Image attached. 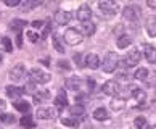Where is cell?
<instances>
[{"label": "cell", "mask_w": 156, "mask_h": 129, "mask_svg": "<svg viewBox=\"0 0 156 129\" xmlns=\"http://www.w3.org/2000/svg\"><path fill=\"white\" fill-rule=\"evenodd\" d=\"M76 16H77V20H79V21L87 23V21H90V16H92V8L89 7L87 3H82V5L79 7V10H77Z\"/></svg>", "instance_id": "9"}, {"label": "cell", "mask_w": 156, "mask_h": 129, "mask_svg": "<svg viewBox=\"0 0 156 129\" xmlns=\"http://www.w3.org/2000/svg\"><path fill=\"white\" fill-rule=\"evenodd\" d=\"M80 28H82V31H80V34H82V36H84V34H85V36H92V34L95 32V24H94L92 21L82 23V26H80Z\"/></svg>", "instance_id": "19"}, {"label": "cell", "mask_w": 156, "mask_h": 129, "mask_svg": "<svg viewBox=\"0 0 156 129\" xmlns=\"http://www.w3.org/2000/svg\"><path fill=\"white\" fill-rule=\"evenodd\" d=\"M16 45L23 47V36H21V32H18V36H16Z\"/></svg>", "instance_id": "41"}, {"label": "cell", "mask_w": 156, "mask_h": 129, "mask_svg": "<svg viewBox=\"0 0 156 129\" xmlns=\"http://www.w3.org/2000/svg\"><path fill=\"white\" fill-rule=\"evenodd\" d=\"M145 28H147V32L150 37H156V16H148Z\"/></svg>", "instance_id": "15"}, {"label": "cell", "mask_w": 156, "mask_h": 129, "mask_svg": "<svg viewBox=\"0 0 156 129\" xmlns=\"http://www.w3.org/2000/svg\"><path fill=\"white\" fill-rule=\"evenodd\" d=\"M101 68L105 73H114L118 68V57L114 53H111V52H108L101 61Z\"/></svg>", "instance_id": "3"}, {"label": "cell", "mask_w": 156, "mask_h": 129, "mask_svg": "<svg viewBox=\"0 0 156 129\" xmlns=\"http://www.w3.org/2000/svg\"><path fill=\"white\" fill-rule=\"evenodd\" d=\"M3 60V53H2V50H0V61Z\"/></svg>", "instance_id": "47"}, {"label": "cell", "mask_w": 156, "mask_h": 129, "mask_svg": "<svg viewBox=\"0 0 156 129\" xmlns=\"http://www.w3.org/2000/svg\"><path fill=\"white\" fill-rule=\"evenodd\" d=\"M118 79H121V81H127V74H126V73H119V74H118Z\"/></svg>", "instance_id": "43"}, {"label": "cell", "mask_w": 156, "mask_h": 129, "mask_svg": "<svg viewBox=\"0 0 156 129\" xmlns=\"http://www.w3.org/2000/svg\"><path fill=\"white\" fill-rule=\"evenodd\" d=\"M5 107H7V103H5V100H2V98H0V111L5 110Z\"/></svg>", "instance_id": "46"}, {"label": "cell", "mask_w": 156, "mask_h": 129, "mask_svg": "<svg viewBox=\"0 0 156 129\" xmlns=\"http://www.w3.org/2000/svg\"><path fill=\"white\" fill-rule=\"evenodd\" d=\"M114 32H116V34H121V32H122V24H118L116 29H114Z\"/></svg>", "instance_id": "45"}, {"label": "cell", "mask_w": 156, "mask_h": 129, "mask_svg": "<svg viewBox=\"0 0 156 129\" xmlns=\"http://www.w3.org/2000/svg\"><path fill=\"white\" fill-rule=\"evenodd\" d=\"M26 37L29 39V42H37V40L40 39V34L37 31H26Z\"/></svg>", "instance_id": "32"}, {"label": "cell", "mask_w": 156, "mask_h": 129, "mask_svg": "<svg viewBox=\"0 0 156 129\" xmlns=\"http://www.w3.org/2000/svg\"><path fill=\"white\" fill-rule=\"evenodd\" d=\"M134 126H135V129H148L147 118H143V116H138V118H135V120H134Z\"/></svg>", "instance_id": "27"}, {"label": "cell", "mask_w": 156, "mask_h": 129, "mask_svg": "<svg viewBox=\"0 0 156 129\" xmlns=\"http://www.w3.org/2000/svg\"><path fill=\"white\" fill-rule=\"evenodd\" d=\"M65 84L69 90H79L80 87H82V79H80L79 76H71V78L66 79Z\"/></svg>", "instance_id": "12"}, {"label": "cell", "mask_w": 156, "mask_h": 129, "mask_svg": "<svg viewBox=\"0 0 156 129\" xmlns=\"http://www.w3.org/2000/svg\"><path fill=\"white\" fill-rule=\"evenodd\" d=\"M2 45H3V49L7 50V52L13 50V44H11V40L8 37H2Z\"/></svg>", "instance_id": "34"}, {"label": "cell", "mask_w": 156, "mask_h": 129, "mask_svg": "<svg viewBox=\"0 0 156 129\" xmlns=\"http://www.w3.org/2000/svg\"><path fill=\"white\" fill-rule=\"evenodd\" d=\"M53 47H55V50L58 52V53H65V45H63V40L60 39V36H53Z\"/></svg>", "instance_id": "25"}, {"label": "cell", "mask_w": 156, "mask_h": 129, "mask_svg": "<svg viewBox=\"0 0 156 129\" xmlns=\"http://www.w3.org/2000/svg\"><path fill=\"white\" fill-rule=\"evenodd\" d=\"M36 116L39 120H53L56 118V110L53 107H42L36 111Z\"/></svg>", "instance_id": "7"}, {"label": "cell", "mask_w": 156, "mask_h": 129, "mask_svg": "<svg viewBox=\"0 0 156 129\" xmlns=\"http://www.w3.org/2000/svg\"><path fill=\"white\" fill-rule=\"evenodd\" d=\"M82 39H84V36L80 34V31H77V29H66V32H65L66 44H69V45H77V44L82 42Z\"/></svg>", "instance_id": "4"}, {"label": "cell", "mask_w": 156, "mask_h": 129, "mask_svg": "<svg viewBox=\"0 0 156 129\" xmlns=\"http://www.w3.org/2000/svg\"><path fill=\"white\" fill-rule=\"evenodd\" d=\"M26 76V68L24 64H16L10 69V79L15 81V83H18V81H23Z\"/></svg>", "instance_id": "6"}, {"label": "cell", "mask_w": 156, "mask_h": 129, "mask_svg": "<svg viewBox=\"0 0 156 129\" xmlns=\"http://www.w3.org/2000/svg\"><path fill=\"white\" fill-rule=\"evenodd\" d=\"M124 103H126V100H122L121 97H114L109 105H111V108H113L114 111H118V110H122V108H124Z\"/></svg>", "instance_id": "24"}, {"label": "cell", "mask_w": 156, "mask_h": 129, "mask_svg": "<svg viewBox=\"0 0 156 129\" xmlns=\"http://www.w3.org/2000/svg\"><path fill=\"white\" fill-rule=\"evenodd\" d=\"M40 5V2H37V0H27V2H24V3H21L20 7H21V10L24 11H31V10H34L36 7H39Z\"/></svg>", "instance_id": "22"}, {"label": "cell", "mask_w": 156, "mask_h": 129, "mask_svg": "<svg viewBox=\"0 0 156 129\" xmlns=\"http://www.w3.org/2000/svg\"><path fill=\"white\" fill-rule=\"evenodd\" d=\"M147 5H148L150 8H156V0H148Z\"/></svg>", "instance_id": "42"}, {"label": "cell", "mask_w": 156, "mask_h": 129, "mask_svg": "<svg viewBox=\"0 0 156 129\" xmlns=\"http://www.w3.org/2000/svg\"><path fill=\"white\" fill-rule=\"evenodd\" d=\"M135 79H140V81H145L148 78V69L147 68H138L137 71H135Z\"/></svg>", "instance_id": "29"}, {"label": "cell", "mask_w": 156, "mask_h": 129, "mask_svg": "<svg viewBox=\"0 0 156 129\" xmlns=\"http://www.w3.org/2000/svg\"><path fill=\"white\" fill-rule=\"evenodd\" d=\"M69 111H71V115H76V116H79V115H84L85 108H84L80 103H77V105H71V107H69Z\"/></svg>", "instance_id": "28"}, {"label": "cell", "mask_w": 156, "mask_h": 129, "mask_svg": "<svg viewBox=\"0 0 156 129\" xmlns=\"http://www.w3.org/2000/svg\"><path fill=\"white\" fill-rule=\"evenodd\" d=\"M58 68L60 69H71V64H69V61H66V60H58Z\"/></svg>", "instance_id": "36"}, {"label": "cell", "mask_w": 156, "mask_h": 129, "mask_svg": "<svg viewBox=\"0 0 156 129\" xmlns=\"http://www.w3.org/2000/svg\"><path fill=\"white\" fill-rule=\"evenodd\" d=\"M42 24H44V23H42V21H39V20H37V21H32V26H34V28H40Z\"/></svg>", "instance_id": "44"}, {"label": "cell", "mask_w": 156, "mask_h": 129, "mask_svg": "<svg viewBox=\"0 0 156 129\" xmlns=\"http://www.w3.org/2000/svg\"><path fill=\"white\" fill-rule=\"evenodd\" d=\"M27 26V21L26 20H13V21H11L10 23V28L11 29H13V31H21V29H24Z\"/></svg>", "instance_id": "21"}, {"label": "cell", "mask_w": 156, "mask_h": 129, "mask_svg": "<svg viewBox=\"0 0 156 129\" xmlns=\"http://www.w3.org/2000/svg\"><path fill=\"white\" fill-rule=\"evenodd\" d=\"M0 121H2L3 124H13L16 120H15V116H13V115L3 113V115H0Z\"/></svg>", "instance_id": "30"}, {"label": "cell", "mask_w": 156, "mask_h": 129, "mask_svg": "<svg viewBox=\"0 0 156 129\" xmlns=\"http://www.w3.org/2000/svg\"><path fill=\"white\" fill-rule=\"evenodd\" d=\"M132 44V40H130V37L129 36H121L119 39H118V42H116V45H118V49H121V50H124V49H127Z\"/></svg>", "instance_id": "23"}, {"label": "cell", "mask_w": 156, "mask_h": 129, "mask_svg": "<svg viewBox=\"0 0 156 129\" xmlns=\"http://www.w3.org/2000/svg\"><path fill=\"white\" fill-rule=\"evenodd\" d=\"M98 10L101 11L103 18L108 20L119 11V5L116 2H109V0H106V2H98Z\"/></svg>", "instance_id": "2"}, {"label": "cell", "mask_w": 156, "mask_h": 129, "mask_svg": "<svg viewBox=\"0 0 156 129\" xmlns=\"http://www.w3.org/2000/svg\"><path fill=\"white\" fill-rule=\"evenodd\" d=\"M94 118L97 120V121H106V120H109V113H108V110L106 108H97L95 111H94Z\"/></svg>", "instance_id": "18"}, {"label": "cell", "mask_w": 156, "mask_h": 129, "mask_svg": "<svg viewBox=\"0 0 156 129\" xmlns=\"http://www.w3.org/2000/svg\"><path fill=\"white\" fill-rule=\"evenodd\" d=\"M29 79L34 84H47L51 81V76H50V73L44 71L42 68H32L29 71Z\"/></svg>", "instance_id": "1"}, {"label": "cell", "mask_w": 156, "mask_h": 129, "mask_svg": "<svg viewBox=\"0 0 156 129\" xmlns=\"http://www.w3.org/2000/svg\"><path fill=\"white\" fill-rule=\"evenodd\" d=\"M15 108L18 110V111H21V113H27V111L31 110V105L27 103V102H24V100H18L15 103Z\"/></svg>", "instance_id": "26"}, {"label": "cell", "mask_w": 156, "mask_h": 129, "mask_svg": "<svg viewBox=\"0 0 156 129\" xmlns=\"http://www.w3.org/2000/svg\"><path fill=\"white\" fill-rule=\"evenodd\" d=\"M20 124H21V126H24V127H34V126H36L31 116H23V118L20 120Z\"/></svg>", "instance_id": "31"}, {"label": "cell", "mask_w": 156, "mask_h": 129, "mask_svg": "<svg viewBox=\"0 0 156 129\" xmlns=\"http://www.w3.org/2000/svg\"><path fill=\"white\" fill-rule=\"evenodd\" d=\"M61 124L63 126H69V127H76L77 126V120L76 118H61Z\"/></svg>", "instance_id": "33"}, {"label": "cell", "mask_w": 156, "mask_h": 129, "mask_svg": "<svg viewBox=\"0 0 156 129\" xmlns=\"http://www.w3.org/2000/svg\"><path fill=\"white\" fill-rule=\"evenodd\" d=\"M101 90L106 94V95H114L116 97L118 94H119V84H118V81H113V79H109V81H106L105 84L101 86Z\"/></svg>", "instance_id": "8"}, {"label": "cell", "mask_w": 156, "mask_h": 129, "mask_svg": "<svg viewBox=\"0 0 156 129\" xmlns=\"http://www.w3.org/2000/svg\"><path fill=\"white\" fill-rule=\"evenodd\" d=\"M143 53H145V58L150 63L156 61V47L150 45V44H145L143 45Z\"/></svg>", "instance_id": "16"}, {"label": "cell", "mask_w": 156, "mask_h": 129, "mask_svg": "<svg viewBox=\"0 0 156 129\" xmlns=\"http://www.w3.org/2000/svg\"><path fill=\"white\" fill-rule=\"evenodd\" d=\"M5 90H7V94H8V97L10 98H20L23 94H24V90H23V87H16V86H7L5 87Z\"/></svg>", "instance_id": "17"}, {"label": "cell", "mask_w": 156, "mask_h": 129, "mask_svg": "<svg viewBox=\"0 0 156 129\" xmlns=\"http://www.w3.org/2000/svg\"><path fill=\"white\" fill-rule=\"evenodd\" d=\"M55 110L56 111H63L68 107V97H66V92L65 90H60L58 95L55 97Z\"/></svg>", "instance_id": "10"}, {"label": "cell", "mask_w": 156, "mask_h": 129, "mask_svg": "<svg viewBox=\"0 0 156 129\" xmlns=\"http://www.w3.org/2000/svg\"><path fill=\"white\" fill-rule=\"evenodd\" d=\"M140 58H142V53L137 49H134V50H130L129 53H127V57H126V60H124L122 64H126V68L137 66V64L140 63Z\"/></svg>", "instance_id": "5"}, {"label": "cell", "mask_w": 156, "mask_h": 129, "mask_svg": "<svg viewBox=\"0 0 156 129\" xmlns=\"http://www.w3.org/2000/svg\"><path fill=\"white\" fill-rule=\"evenodd\" d=\"M138 15H140V10H138L137 7H126L124 11H122V16L126 21H130V23H135Z\"/></svg>", "instance_id": "11"}, {"label": "cell", "mask_w": 156, "mask_h": 129, "mask_svg": "<svg viewBox=\"0 0 156 129\" xmlns=\"http://www.w3.org/2000/svg\"><path fill=\"white\" fill-rule=\"evenodd\" d=\"M151 129H156V126H153V127H151Z\"/></svg>", "instance_id": "48"}, {"label": "cell", "mask_w": 156, "mask_h": 129, "mask_svg": "<svg viewBox=\"0 0 156 129\" xmlns=\"http://www.w3.org/2000/svg\"><path fill=\"white\" fill-rule=\"evenodd\" d=\"M71 18H73V13H69V11H65V10H61V11H58V13L55 15V21L58 23L60 26L68 24V23L71 21Z\"/></svg>", "instance_id": "13"}, {"label": "cell", "mask_w": 156, "mask_h": 129, "mask_svg": "<svg viewBox=\"0 0 156 129\" xmlns=\"http://www.w3.org/2000/svg\"><path fill=\"white\" fill-rule=\"evenodd\" d=\"M74 61L79 68H84V63H82V55L80 53H74Z\"/></svg>", "instance_id": "37"}, {"label": "cell", "mask_w": 156, "mask_h": 129, "mask_svg": "<svg viewBox=\"0 0 156 129\" xmlns=\"http://www.w3.org/2000/svg\"><path fill=\"white\" fill-rule=\"evenodd\" d=\"M85 66H89L90 69H97L100 66V58L97 53H87L85 57Z\"/></svg>", "instance_id": "14"}, {"label": "cell", "mask_w": 156, "mask_h": 129, "mask_svg": "<svg viewBox=\"0 0 156 129\" xmlns=\"http://www.w3.org/2000/svg\"><path fill=\"white\" fill-rule=\"evenodd\" d=\"M87 87H89V90H94V87H95V79L94 78L87 79Z\"/></svg>", "instance_id": "39"}, {"label": "cell", "mask_w": 156, "mask_h": 129, "mask_svg": "<svg viewBox=\"0 0 156 129\" xmlns=\"http://www.w3.org/2000/svg\"><path fill=\"white\" fill-rule=\"evenodd\" d=\"M132 97H135L138 102H143V100H145V97H147V94L143 92L142 89H135V92H134V95H132Z\"/></svg>", "instance_id": "35"}, {"label": "cell", "mask_w": 156, "mask_h": 129, "mask_svg": "<svg viewBox=\"0 0 156 129\" xmlns=\"http://www.w3.org/2000/svg\"><path fill=\"white\" fill-rule=\"evenodd\" d=\"M5 5L7 7H20L21 0H5Z\"/></svg>", "instance_id": "38"}, {"label": "cell", "mask_w": 156, "mask_h": 129, "mask_svg": "<svg viewBox=\"0 0 156 129\" xmlns=\"http://www.w3.org/2000/svg\"><path fill=\"white\" fill-rule=\"evenodd\" d=\"M47 98H50L48 90H36V94H34V102L36 103H42L44 100H47Z\"/></svg>", "instance_id": "20"}, {"label": "cell", "mask_w": 156, "mask_h": 129, "mask_svg": "<svg viewBox=\"0 0 156 129\" xmlns=\"http://www.w3.org/2000/svg\"><path fill=\"white\" fill-rule=\"evenodd\" d=\"M50 31H51V24H50V23H47V24H45V31H44V37H47Z\"/></svg>", "instance_id": "40"}]
</instances>
